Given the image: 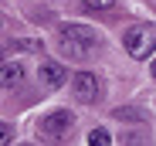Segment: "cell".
<instances>
[{"mask_svg": "<svg viewBox=\"0 0 156 146\" xmlns=\"http://www.w3.org/2000/svg\"><path fill=\"white\" fill-rule=\"evenodd\" d=\"M115 119H143L136 109H115Z\"/></svg>", "mask_w": 156, "mask_h": 146, "instance_id": "obj_10", "label": "cell"}, {"mask_svg": "<svg viewBox=\"0 0 156 146\" xmlns=\"http://www.w3.org/2000/svg\"><path fill=\"white\" fill-rule=\"evenodd\" d=\"M122 44H126V51L133 55L136 61H146L156 51V27H153V24H136V27L126 31Z\"/></svg>", "mask_w": 156, "mask_h": 146, "instance_id": "obj_2", "label": "cell"}, {"mask_svg": "<svg viewBox=\"0 0 156 146\" xmlns=\"http://www.w3.org/2000/svg\"><path fill=\"white\" fill-rule=\"evenodd\" d=\"M88 143H92V146H112V133L98 126V129H92V133H88Z\"/></svg>", "mask_w": 156, "mask_h": 146, "instance_id": "obj_7", "label": "cell"}, {"mask_svg": "<svg viewBox=\"0 0 156 146\" xmlns=\"http://www.w3.org/2000/svg\"><path fill=\"white\" fill-rule=\"evenodd\" d=\"M71 88H75V99L82 102V105H92L98 99V92H102V85H98V78L92 75V71H75Z\"/></svg>", "mask_w": 156, "mask_h": 146, "instance_id": "obj_4", "label": "cell"}, {"mask_svg": "<svg viewBox=\"0 0 156 146\" xmlns=\"http://www.w3.org/2000/svg\"><path fill=\"white\" fill-rule=\"evenodd\" d=\"M65 78H68V68H65L61 61H41V82H44L48 88L65 85Z\"/></svg>", "mask_w": 156, "mask_h": 146, "instance_id": "obj_5", "label": "cell"}, {"mask_svg": "<svg viewBox=\"0 0 156 146\" xmlns=\"http://www.w3.org/2000/svg\"><path fill=\"white\" fill-rule=\"evenodd\" d=\"M82 7L85 10H112L115 0H82Z\"/></svg>", "mask_w": 156, "mask_h": 146, "instance_id": "obj_8", "label": "cell"}, {"mask_svg": "<svg viewBox=\"0 0 156 146\" xmlns=\"http://www.w3.org/2000/svg\"><path fill=\"white\" fill-rule=\"evenodd\" d=\"M14 48L17 51H41V44H34V41H14Z\"/></svg>", "mask_w": 156, "mask_h": 146, "instance_id": "obj_9", "label": "cell"}, {"mask_svg": "<svg viewBox=\"0 0 156 146\" xmlns=\"http://www.w3.org/2000/svg\"><path fill=\"white\" fill-rule=\"evenodd\" d=\"M153 78H156V61H153Z\"/></svg>", "mask_w": 156, "mask_h": 146, "instance_id": "obj_12", "label": "cell"}, {"mask_svg": "<svg viewBox=\"0 0 156 146\" xmlns=\"http://www.w3.org/2000/svg\"><path fill=\"white\" fill-rule=\"evenodd\" d=\"M71 126H75V116L68 109H58V112H48L37 123V136L41 139H61V136L71 133Z\"/></svg>", "mask_w": 156, "mask_h": 146, "instance_id": "obj_3", "label": "cell"}, {"mask_svg": "<svg viewBox=\"0 0 156 146\" xmlns=\"http://www.w3.org/2000/svg\"><path fill=\"white\" fill-rule=\"evenodd\" d=\"M20 78H24V68H20L17 61H4V71H0V82H4V88L17 85Z\"/></svg>", "mask_w": 156, "mask_h": 146, "instance_id": "obj_6", "label": "cell"}, {"mask_svg": "<svg viewBox=\"0 0 156 146\" xmlns=\"http://www.w3.org/2000/svg\"><path fill=\"white\" fill-rule=\"evenodd\" d=\"M58 48L68 58L85 61L98 51V34L92 27H85V24H61L58 27Z\"/></svg>", "mask_w": 156, "mask_h": 146, "instance_id": "obj_1", "label": "cell"}, {"mask_svg": "<svg viewBox=\"0 0 156 146\" xmlns=\"http://www.w3.org/2000/svg\"><path fill=\"white\" fill-rule=\"evenodd\" d=\"M0 139H4V146H10V139H14V136H10V126H7V123H4V129H0Z\"/></svg>", "mask_w": 156, "mask_h": 146, "instance_id": "obj_11", "label": "cell"}]
</instances>
